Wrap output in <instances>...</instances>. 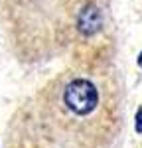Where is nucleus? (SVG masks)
I'll return each instance as SVG.
<instances>
[{
  "instance_id": "2",
  "label": "nucleus",
  "mask_w": 142,
  "mask_h": 148,
  "mask_svg": "<svg viewBox=\"0 0 142 148\" xmlns=\"http://www.w3.org/2000/svg\"><path fill=\"white\" fill-rule=\"evenodd\" d=\"M101 24H103V16H101V10L93 6V4H89V6H85L79 14V20H77V28H79V32L85 36H93L97 34L99 30H101Z\"/></svg>"
},
{
  "instance_id": "1",
  "label": "nucleus",
  "mask_w": 142,
  "mask_h": 148,
  "mask_svg": "<svg viewBox=\"0 0 142 148\" xmlns=\"http://www.w3.org/2000/svg\"><path fill=\"white\" fill-rule=\"evenodd\" d=\"M63 101L67 105V109L73 111L75 114H89L95 111V107L99 103V93L91 81L73 79L65 87Z\"/></svg>"
},
{
  "instance_id": "3",
  "label": "nucleus",
  "mask_w": 142,
  "mask_h": 148,
  "mask_svg": "<svg viewBox=\"0 0 142 148\" xmlns=\"http://www.w3.org/2000/svg\"><path fill=\"white\" fill-rule=\"evenodd\" d=\"M134 126H136V132L142 134V109L138 111V114H136V123H134Z\"/></svg>"
},
{
  "instance_id": "4",
  "label": "nucleus",
  "mask_w": 142,
  "mask_h": 148,
  "mask_svg": "<svg viewBox=\"0 0 142 148\" xmlns=\"http://www.w3.org/2000/svg\"><path fill=\"white\" fill-rule=\"evenodd\" d=\"M138 65H140V67H142V53H140V56H138Z\"/></svg>"
}]
</instances>
